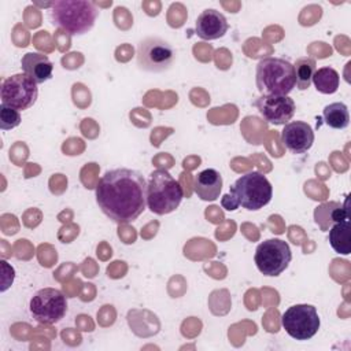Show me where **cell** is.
<instances>
[{
	"label": "cell",
	"mask_w": 351,
	"mask_h": 351,
	"mask_svg": "<svg viewBox=\"0 0 351 351\" xmlns=\"http://www.w3.org/2000/svg\"><path fill=\"white\" fill-rule=\"evenodd\" d=\"M322 117L332 129H346L350 123V112L344 103L328 104L322 111Z\"/></svg>",
	"instance_id": "obj_18"
},
{
	"label": "cell",
	"mask_w": 351,
	"mask_h": 351,
	"mask_svg": "<svg viewBox=\"0 0 351 351\" xmlns=\"http://www.w3.org/2000/svg\"><path fill=\"white\" fill-rule=\"evenodd\" d=\"M315 66H317L315 60L311 58L304 56V58L296 59L293 64V70H295V86H298V89L304 90L310 88L313 75L317 70Z\"/></svg>",
	"instance_id": "obj_19"
},
{
	"label": "cell",
	"mask_w": 351,
	"mask_h": 351,
	"mask_svg": "<svg viewBox=\"0 0 351 351\" xmlns=\"http://www.w3.org/2000/svg\"><path fill=\"white\" fill-rule=\"evenodd\" d=\"M138 69L149 73L167 71L176 60L173 45L156 36H149L138 41L136 49Z\"/></svg>",
	"instance_id": "obj_6"
},
{
	"label": "cell",
	"mask_w": 351,
	"mask_h": 351,
	"mask_svg": "<svg viewBox=\"0 0 351 351\" xmlns=\"http://www.w3.org/2000/svg\"><path fill=\"white\" fill-rule=\"evenodd\" d=\"M221 204H222V207H223L225 210H228V211H233V210H236V208L239 207V203H237L236 197H234L233 195H230V193H226V195L222 196Z\"/></svg>",
	"instance_id": "obj_21"
},
{
	"label": "cell",
	"mask_w": 351,
	"mask_h": 351,
	"mask_svg": "<svg viewBox=\"0 0 351 351\" xmlns=\"http://www.w3.org/2000/svg\"><path fill=\"white\" fill-rule=\"evenodd\" d=\"M230 195L243 208L256 211L269 204L273 197V186L262 173L248 171L230 186Z\"/></svg>",
	"instance_id": "obj_5"
},
{
	"label": "cell",
	"mask_w": 351,
	"mask_h": 351,
	"mask_svg": "<svg viewBox=\"0 0 351 351\" xmlns=\"http://www.w3.org/2000/svg\"><path fill=\"white\" fill-rule=\"evenodd\" d=\"M184 197L178 181L165 169H156L147 182V207L156 215L173 213Z\"/></svg>",
	"instance_id": "obj_4"
},
{
	"label": "cell",
	"mask_w": 351,
	"mask_h": 351,
	"mask_svg": "<svg viewBox=\"0 0 351 351\" xmlns=\"http://www.w3.org/2000/svg\"><path fill=\"white\" fill-rule=\"evenodd\" d=\"M281 141L292 154H303L308 151L314 143L313 128L303 121H292L284 125Z\"/></svg>",
	"instance_id": "obj_12"
},
{
	"label": "cell",
	"mask_w": 351,
	"mask_h": 351,
	"mask_svg": "<svg viewBox=\"0 0 351 351\" xmlns=\"http://www.w3.org/2000/svg\"><path fill=\"white\" fill-rule=\"evenodd\" d=\"M281 325L292 339L308 340L318 332L321 321L314 306L293 304L282 313Z\"/></svg>",
	"instance_id": "obj_8"
},
{
	"label": "cell",
	"mask_w": 351,
	"mask_h": 351,
	"mask_svg": "<svg viewBox=\"0 0 351 351\" xmlns=\"http://www.w3.org/2000/svg\"><path fill=\"white\" fill-rule=\"evenodd\" d=\"M97 16L96 3L86 0H58L51 4L49 10L51 23L73 36L88 33Z\"/></svg>",
	"instance_id": "obj_2"
},
{
	"label": "cell",
	"mask_w": 351,
	"mask_h": 351,
	"mask_svg": "<svg viewBox=\"0 0 351 351\" xmlns=\"http://www.w3.org/2000/svg\"><path fill=\"white\" fill-rule=\"evenodd\" d=\"M222 176L215 169H206L195 177V193L206 202L219 197L222 191Z\"/></svg>",
	"instance_id": "obj_15"
},
{
	"label": "cell",
	"mask_w": 351,
	"mask_h": 351,
	"mask_svg": "<svg viewBox=\"0 0 351 351\" xmlns=\"http://www.w3.org/2000/svg\"><path fill=\"white\" fill-rule=\"evenodd\" d=\"M29 310L32 317L43 325L59 322L67 311V299L56 288H43L30 299Z\"/></svg>",
	"instance_id": "obj_7"
},
{
	"label": "cell",
	"mask_w": 351,
	"mask_h": 351,
	"mask_svg": "<svg viewBox=\"0 0 351 351\" xmlns=\"http://www.w3.org/2000/svg\"><path fill=\"white\" fill-rule=\"evenodd\" d=\"M255 107L263 119L273 125H285L295 115V101L289 96L262 95L255 100Z\"/></svg>",
	"instance_id": "obj_11"
},
{
	"label": "cell",
	"mask_w": 351,
	"mask_h": 351,
	"mask_svg": "<svg viewBox=\"0 0 351 351\" xmlns=\"http://www.w3.org/2000/svg\"><path fill=\"white\" fill-rule=\"evenodd\" d=\"M21 67L36 84H43L52 77L53 64L49 58L38 52H27L21 59Z\"/></svg>",
	"instance_id": "obj_14"
},
{
	"label": "cell",
	"mask_w": 351,
	"mask_h": 351,
	"mask_svg": "<svg viewBox=\"0 0 351 351\" xmlns=\"http://www.w3.org/2000/svg\"><path fill=\"white\" fill-rule=\"evenodd\" d=\"M291 259L289 245L280 239H267L261 243L254 256L258 270L269 277L280 276L288 267Z\"/></svg>",
	"instance_id": "obj_9"
},
{
	"label": "cell",
	"mask_w": 351,
	"mask_h": 351,
	"mask_svg": "<svg viewBox=\"0 0 351 351\" xmlns=\"http://www.w3.org/2000/svg\"><path fill=\"white\" fill-rule=\"evenodd\" d=\"M38 96L37 84L25 73L14 74L5 78L1 84L0 97L1 104L15 110H27L32 107Z\"/></svg>",
	"instance_id": "obj_10"
},
{
	"label": "cell",
	"mask_w": 351,
	"mask_h": 351,
	"mask_svg": "<svg viewBox=\"0 0 351 351\" xmlns=\"http://www.w3.org/2000/svg\"><path fill=\"white\" fill-rule=\"evenodd\" d=\"M311 82L318 92L324 95H332L339 89L340 77L333 67H321L315 70Z\"/></svg>",
	"instance_id": "obj_17"
},
{
	"label": "cell",
	"mask_w": 351,
	"mask_h": 351,
	"mask_svg": "<svg viewBox=\"0 0 351 351\" xmlns=\"http://www.w3.org/2000/svg\"><path fill=\"white\" fill-rule=\"evenodd\" d=\"M329 244L337 252L348 255L351 252L350 245V218L335 223L329 230Z\"/></svg>",
	"instance_id": "obj_16"
},
{
	"label": "cell",
	"mask_w": 351,
	"mask_h": 351,
	"mask_svg": "<svg viewBox=\"0 0 351 351\" xmlns=\"http://www.w3.org/2000/svg\"><path fill=\"white\" fill-rule=\"evenodd\" d=\"M228 29H229V23L225 15L214 8H207L202 11L195 23V30L197 37L207 41L223 37Z\"/></svg>",
	"instance_id": "obj_13"
},
{
	"label": "cell",
	"mask_w": 351,
	"mask_h": 351,
	"mask_svg": "<svg viewBox=\"0 0 351 351\" xmlns=\"http://www.w3.org/2000/svg\"><path fill=\"white\" fill-rule=\"evenodd\" d=\"M255 84L262 95L288 96L295 88V70L282 58H263L256 64Z\"/></svg>",
	"instance_id": "obj_3"
},
{
	"label": "cell",
	"mask_w": 351,
	"mask_h": 351,
	"mask_svg": "<svg viewBox=\"0 0 351 351\" xmlns=\"http://www.w3.org/2000/svg\"><path fill=\"white\" fill-rule=\"evenodd\" d=\"M100 210L117 223L137 219L147 207V181L133 169H112L104 173L95 189Z\"/></svg>",
	"instance_id": "obj_1"
},
{
	"label": "cell",
	"mask_w": 351,
	"mask_h": 351,
	"mask_svg": "<svg viewBox=\"0 0 351 351\" xmlns=\"http://www.w3.org/2000/svg\"><path fill=\"white\" fill-rule=\"evenodd\" d=\"M21 123V114L18 110L5 104L0 106V128L1 130H10Z\"/></svg>",
	"instance_id": "obj_20"
}]
</instances>
